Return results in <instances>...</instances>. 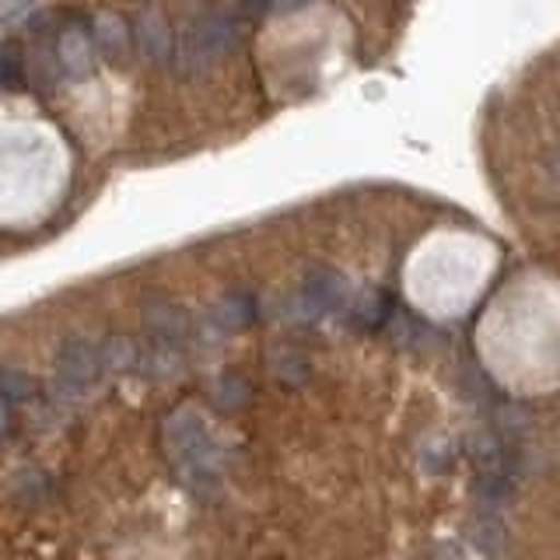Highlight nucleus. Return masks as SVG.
Here are the masks:
<instances>
[{"label": "nucleus", "mask_w": 560, "mask_h": 560, "mask_svg": "<svg viewBox=\"0 0 560 560\" xmlns=\"http://www.w3.org/2000/svg\"><path fill=\"white\" fill-rule=\"evenodd\" d=\"M238 49V22L224 11H203L172 49V63L183 78H203L210 67Z\"/></svg>", "instance_id": "f257e3e1"}, {"label": "nucleus", "mask_w": 560, "mask_h": 560, "mask_svg": "<svg viewBox=\"0 0 560 560\" xmlns=\"http://www.w3.org/2000/svg\"><path fill=\"white\" fill-rule=\"evenodd\" d=\"M343 302H347V280L329 267H312L302 277V288H298L294 312L302 319H315V315L337 312Z\"/></svg>", "instance_id": "f03ea898"}, {"label": "nucleus", "mask_w": 560, "mask_h": 560, "mask_svg": "<svg viewBox=\"0 0 560 560\" xmlns=\"http://www.w3.org/2000/svg\"><path fill=\"white\" fill-rule=\"evenodd\" d=\"M165 438L183 469H207L210 459H214V445H210V434L197 413H175L165 428Z\"/></svg>", "instance_id": "7ed1b4c3"}, {"label": "nucleus", "mask_w": 560, "mask_h": 560, "mask_svg": "<svg viewBox=\"0 0 560 560\" xmlns=\"http://www.w3.org/2000/svg\"><path fill=\"white\" fill-rule=\"evenodd\" d=\"M98 368H102L98 347H92L88 340H70L63 343L57 358V385L63 393H84L98 378Z\"/></svg>", "instance_id": "20e7f679"}, {"label": "nucleus", "mask_w": 560, "mask_h": 560, "mask_svg": "<svg viewBox=\"0 0 560 560\" xmlns=\"http://www.w3.org/2000/svg\"><path fill=\"white\" fill-rule=\"evenodd\" d=\"M133 43L140 49V57L148 63H172V49H175V39H172V28L165 22V14L158 8H144L137 18H133Z\"/></svg>", "instance_id": "39448f33"}, {"label": "nucleus", "mask_w": 560, "mask_h": 560, "mask_svg": "<svg viewBox=\"0 0 560 560\" xmlns=\"http://www.w3.org/2000/svg\"><path fill=\"white\" fill-rule=\"evenodd\" d=\"M144 326L151 332V340H162V343H175L179 347L189 337V312L175 302H165V298H151L144 305Z\"/></svg>", "instance_id": "423d86ee"}, {"label": "nucleus", "mask_w": 560, "mask_h": 560, "mask_svg": "<svg viewBox=\"0 0 560 560\" xmlns=\"http://www.w3.org/2000/svg\"><path fill=\"white\" fill-rule=\"evenodd\" d=\"M253 319H256V302L249 294H224L207 315L210 329L218 332H238L245 326H253Z\"/></svg>", "instance_id": "0eeeda50"}, {"label": "nucleus", "mask_w": 560, "mask_h": 560, "mask_svg": "<svg viewBox=\"0 0 560 560\" xmlns=\"http://www.w3.org/2000/svg\"><path fill=\"white\" fill-rule=\"evenodd\" d=\"M95 46L109 63H122L130 52V28L116 14H98L95 18Z\"/></svg>", "instance_id": "6e6552de"}, {"label": "nucleus", "mask_w": 560, "mask_h": 560, "mask_svg": "<svg viewBox=\"0 0 560 560\" xmlns=\"http://www.w3.org/2000/svg\"><path fill=\"white\" fill-rule=\"evenodd\" d=\"M60 60L74 78L92 74V46H88V35L81 28H67L60 35Z\"/></svg>", "instance_id": "1a4fd4ad"}, {"label": "nucleus", "mask_w": 560, "mask_h": 560, "mask_svg": "<svg viewBox=\"0 0 560 560\" xmlns=\"http://www.w3.org/2000/svg\"><path fill=\"white\" fill-rule=\"evenodd\" d=\"M472 547H477L487 560H504L508 550H512V542H508V529L498 522V518H480L472 525Z\"/></svg>", "instance_id": "9d476101"}, {"label": "nucleus", "mask_w": 560, "mask_h": 560, "mask_svg": "<svg viewBox=\"0 0 560 560\" xmlns=\"http://www.w3.org/2000/svg\"><path fill=\"white\" fill-rule=\"evenodd\" d=\"M354 319L368 329H378L393 319V298L385 291H368L364 298H358L354 305Z\"/></svg>", "instance_id": "9b49d317"}, {"label": "nucleus", "mask_w": 560, "mask_h": 560, "mask_svg": "<svg viewBox=\"0 0 560 560\" xmlns=\"http://www.w3.org/2000/svg\"><path fill=\"white\" fill-rule=\"evenodd\" d=\"M102 364L109 368V372H127V368H137L140 354H137V343L130 337H113L105 340L102 350H98Z\"/></svg>", "instance_id": "f8f14e48"}, {"label": "nucleus", "mask_w": 560, "mask_h": 560, "mask_svg": "<svg viewBox=\"0 0 560 560\" xmlns=\"http://www.w3.org/2000/svg\"><path fill=\"white\" fill-rule=\"evenodd\" d=\"M245 399H249V382L238 378V375H224L214 385V402L221 410H235V407H242Z\"/></svg>", "instance_id": "ddd939ff"}, {"label": "nucleus", "mask_w": 560, "mask_h": 560, "mask_svg": "<svg viewBox=\"0 0 560 560\" xmlns=\"http://www.w3.org/2000/svg\"><path fill=\"white\" fill-rule=\"evenodd\" d=\"M0 393H4L8 399H28L35 393V382L25 372L8 368V372H0Z\"/></svg>", "instance_id": "4468645a"}, {"label": "nucleus", "mask_w": 560, "mask_h": 560, "mask_svg": "<svg viewBox=\"0 0 560 560\" xmlns=\"http://www.w3.org/2000/svg\"><path fill=\"white\" fill-rule=\"evenodd\" d=\"M22 74H25L22 57L14 49H0V88H18L25 81Z\"/></svg>", "instance_id": "2eb2a0df"}, {"label": "nucleus", "mask_w": 560, "mask_h": 560, "mask_svg": "<svg viewBox=\"0 0 560 560\" xmlns=\"http://www.w3.org/2000/svg\"><path fill=\"white\" fill-rule=\"evenodd\" d=\"M277 0H238V11L245 18H262V14H273Z\"/></svg>", "instance_id": "dca6fc26"}]
</instances>
